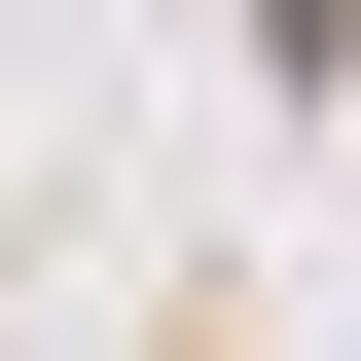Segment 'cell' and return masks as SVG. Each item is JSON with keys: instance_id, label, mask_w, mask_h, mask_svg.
I'll return each instance as SVG.
<instances>
[{"instance_id": "1", "label": "cell", "mask_w": 361, "mask_h": 361, "mask_svg": "<svg viewBox=\"0 0 361 361\" xmlns=\"http://www.w3.org/2000/svg\"><path fill=\"white\" fill-rule=\"evenodd\" d=\"M253 37H289V73H361V0H253Z\"/></svg>"}]
</instances>
